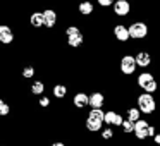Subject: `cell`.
Wrapping results in <instances>:
<instances>
[{"label":"cell","instance_id":"1","mask_svg":"<svg viewBox=\"0 0 160 146\" xmlns=\"http://www.w3.org/2000/svg\"><path fill=\"white\" fill-rule=\"evenodd\" d=\"M134 86L138 88V90H141L143 93H152V95H155L157 91L160 90L158 77L155 76V72H152V71H146V69H143L141 72L136 74Z\"/></svg>","mask_w":160,"mask_h":146},{"label":"cell","instance_id":"2","mask_svg":"<svg viewBox=\"0 0 160 146\" xmlns=\"http://www.w3.org/2000/svg\"><path fill=\"white\" fill-rule=\"evenodd\" d=\"M64 36H66V45L71 50H79L81 46H84L86 43V35L83 33L79 24L72 22V24H67L64 28Z\"/></svg>","mask_w":160,"mask_h":146},{"label":"cell","instance_id":"3","mask_svg":"<svg viewBox=\"0 0 160 146\" xmlns=\"http://www.w3.org/2000/svg\"><path fill=\"white\" fill-rule=\"evenodd\" d=\"M134 105L138 107V110L141 112V115H157V108H158V101H157L155 95L152 93H138L134 96Z\"/></svg>","mask_w":160,"mask_h":146},{"label":"cell","instance_id":"4","mask_svg":"<svg viewBox=\"0 0 160 146\" xmlns=\"http://www.w3.org/2000/svg\"><path fill=\"white\" fill-rule=\"evenodd\" d=\"M128 31H129V40H132V41H143L150 35V26L146 21H132L128 26Z\"/></svg>","mask_w":160,"mask_h":146},{"label":"cell","instance_id":"5","mask_svg":"<svg viewBox=\"0 0 160 146\" xmlns=\"http://www.w3.org/2000/svg\"><path fill=\"white\" fill-rule=\"evenodd\" d=\"M117 67H119L121 76H124V77L134 76L136 71H138V66H136V60H134V55H132V53H124V55H121V59H119V62H117Z\"/></svg>","mask_w":160,"mask_h":146},{"label":"cell","instance_id":"6","mask_svg":"<svg viewBox=\"0 0 160 146\" xmlns=\"http://www.w3.org/2000/svg\"><path fill=\"white\" fill-rule=\"evenodd\" d=\"M132 55H134V60H136L138 69H148V67H152L153 64H155V55H153L150 50H146V48L136 50V53H132Z\"/></svg>","mask_w":160,"mask_h":146},{"label":"cell","instance_id":"7","mask_svg":"<svg viewBox=\"0 0 160 146\" xmlns=\"http://www.w3.org/2000/svg\"><path fill=\"white\" fill-rule=\"evenodd\" d=\"M112 14L119 19H126L131 16L132 12V4L131 0H114V4H112Z\"/></svg>","mask_w":160,"mask_h":146},{"label":"cell","instance_id":"8","mask_svg":"<svg viewBox=\"0 0 160 146\" xmlns=\"http://www.w3.org/2000/svg\"><path fill=\"white\" fill-rule=\"evenodd\" d=\"M16 41V31L9 22H0V46H12Z\"/></svg>","mask_w":160,"mask_h":146},{"label":"cell","instance_id":"9","mask_svg":"<svg viewBox=\"0 0 160 146\" xmlns=\"http://www.w3.org/2000/svg\"><path fill=\"white\" fill-rule=\"evenodd\" d=\"M43 14V28H47V31H52L57 28V22H59V12L53 7H45L42 11Z\"/></svg>","mask_w":160,"mask_h":146},{"label":"cell","instance_id":"10","mask_svg":"<svg viewBox=\"0 0 160 146\" xmlns=\"http://www.w3.org/2000/svg\"><path fill=\"white\" fill-rule=\"evenodd\" d=\"M107 105V95L102 90H93L88 93V108H103Z\"/></svg>","mask_w":160,"mask_h":146},{"label":"cell","instance_id":"11","mask_svg":"<svg viewBox=\"0 0 160 146\" xmlns=\"http://www.w3.org/2000/svg\"><path fill=\"white\" fill-rule=\"evenodd\" d=\"M148 125H150V120H146V119H143V117L134 122V131H132L134 141L145 143L146 139H148Z\"/></svg>","mask_w":160,"mask_h":146},{"label":"cell","instance_id":"12","mask_svg":"<svg viewBox=\"0 0 160 146\" xmlns=\"http://www.w3.org/2000/svg\"><path fill=\"white\" fill-rule=\"evenodd\" d=\"M122 120H124V115H122L119 110H115V108H108V110H105L103 125H110V127L119 129L121 124H122Z\"/></svg>","mask_w":160,"mask_h":146},{"label":"cell","instance_id":"13","mask_svg":"<svg viewBox=\"0 0 160 146\" xmlns=\"http://www.w3.org/2000/svg\"><path fill=\"white\" fill-rule=\"evenodd\" d=\"M71 107L76 108L78 112H83L84 108H88V91L84 90L74 91V95L71 96Z\"/></svg>","mask_w":160,"mask_h":146},{"label":"cell","instance_id":"14","mask_svg":"<svg viewBox=\"0 0 160 146\" xmlns=\"http://www.w3.org/2000/svg\"><path fill=\"white\" fill-rule=\"evenodd\" d=\"M69 91H71V88L67 86L66 83H53L52 84V88H50V95H52V98L53 100H57V101H64L67 96H69Z\"/></svg>","mask_w":160,"mask_h":146},{"label":"cell","instance_id":"15","mask_svg":"<svg viewBox=\"0 0 160 146\" xmlns=\"http://www.w3.org/2000/svg\"><path fill=\"white\" fill-rule=\"evenodd\" d=\"M112 36L117 43L121 45H126L129 41V31H128V26L122 24V22H117V24L112 26Z\"/></svg>","mask_w":160,"mask_h":146},{"label":"cell","instance_id":"16","mask_svg":"<svg viewBox=\"0 0 160 146\" xmlns=\"http://www.w3.org/2000/svg\"><path fill=\"white\" fill-rule=\"evenodd\" d=\"M47 91V83L42 79V77H35V79H31V83H29L28 86V95L29 96H42V95H45Z\"/></svg>","mask_w":160,"mask_h":146},{"label":"cell","instance_id":"17","mask_svg":"<svg viewBox=\"0 0 160 146\" xmlns=\"http://www.w3.org/2000/svg\"><path fill=\"white\" fill-rule=\"evenodd\" d=\"M76 11H78V16H79V17L88 19L95 14V4L91 0H79L78 5H76Z\"/></svg>","mask_w":160,"mask_h":146},{"label":"cell","instance_id":"18","mask_svg":"<svg viewBox=\"0 0 160 146\" xmlns=\"http://www.w3.org/2000/svg\"><path fill=\"white\" fill-rule=\"evenodd\" d=\"M28 22H29V28H33L35 31H40V29H43V14H42V11L35 9V11L29 12Z\"/></svg>","mask_w":160,"mask_h":146},{"label":"cell","instance_id":"19","mask_svg":"<svg viewBox=\"0 0 160 146\" xmlns=\"http://www.w3.org/2000/svg\"><path fill=\"white\" fill-rule=\"evenodd\" d=\"M98 134H100V141H103V143H112V141H115V138H117L115 127H110V125H103Z\"/></svg>","mask_w":160,"mask_h":146},{"label":"cell","instance_id":"20","mask_svg":"<svg viewBox=\"0 0 160 146\" xmlns=\"http://www.w3.org/2000/svg\"><path fill=\"white\" fill-rule=\"evenodd\" d=\"M36 74H38V69H36L35 64H24V66L21 67V79H22V81H31V79H35Z\"/></svg>","mask_w":160,"mask_h":146},{"label":"cell","instance_id":"21","mask_svg":"<svg viewBox=\"0 0 160 146\" xmlns=\"http://www.w3.org/2000/svg\"><path fill=\"white\" fill-rule=\"evenodd\" d=\"M124 119H128L131 122H136L141 119V112L138 110L136 105H128V107H124Z\"/></svg>","mask_w":160,"mask_h":146},{"label":"cell","instance_id":"22","mask_svg":"<svg viewBox=\"0 0 160 146\" xmlns=\"http://www.w3.org/2000/svg\"><path fill=\"white\" fill-rule=\"evenodd\" d=\"M53 101H52V96H47V95H42V96L36 98V107L40 108V110H48V108H52Z\"/></svg>","mask_w":160,"mask_h":146},{"label":"cell","instance_id":"23","mask_svg":"<svg viewBox=\"0 0 160 146\" xmlns=\"http://www.w3.org/2000/svg\"><path fill=\"white\" fill-rule=\"evenodd\" d=\"M11 114H12V105L9 103L5 98L0 96V119L11 117Z\"/></svg>","mask_w":160,"mask_h":146},{"label":"cell","instance_id":"24","mask_svg":"<svg viewBox=\"0 0 160 146\" xmlns=\"http://www.w3.org/2000/svg\"><path fill=\"white\" fill-rule=\"evenodd\" d=\"M119 129H121V136H131L132 131H134V122H131V120H128V119H124Z\"/></svg>","mask_w":160,"mask_h":146},{"label":"cell","instance_id":"25","mask_svg":"<svg viewBox=\"0 0 160 146\" xmlns=\"http://www.w3.org/2000/svg\"><path fill=\"white\" fill-rule=\"evenodd\" d=\"M97 4L100 9H110L112 4H114V0H97Z\"/></svg>","mask_w":160,"mask_h":146},{"label":"cell","instance_id":"26","mask_svg":"<svg viewBox=\"0 0 160 146\" xmlns=\"http://www.w3.org/2000/svg\"><path fill=\"white\" fill-rule=\"evenodd\" d=\"M47 146H69L64 139H53V141H48Z\"/></svg>","mask_w":160,"mask_h":146},{"label":"cell","instance_id":"27","mask_svg":"<svg viewBox=\"0 0 160 146\" xmlns=\"http://www.w3.org/2000/svg\"><path fill=\"white\" fill-rule=\"evenodd\" d=\"M0 146H12V144H9V143H5V141H4V143H0Z\"/></svg>","mask_w":160,"mask_h":146},{"label":"cell","instance_id":"28","mask_svg":"<svg viewBox=\"0 0 160 146\" xmlns=\"http://www.w3.org/2000/svg\"><path fill=\"white\" fill-rule=\"evenodd\" d=\"M90 146H102V144H98V143H93V144H90Z\"/></svg>","mask_w":160,"mask_h":146},{"label":"cell","instance_id":"29","mask_svg":"<svg viewBox=\"0 0 160 146\" xmlns=\"http://www.w3.org/2000/svg\"><path fill=\"white\" fill-rule=\"evenodd\" d=\"M0 88H2V79H0Z\"/></svg>","mask_w":160,"mask_h":146}]
</instances>
